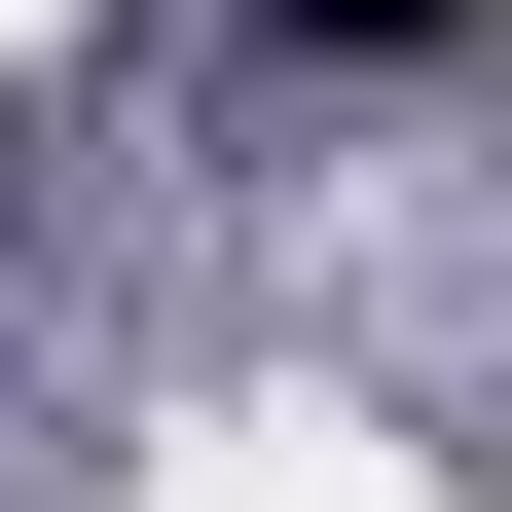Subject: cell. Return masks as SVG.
<instances>
[{"instance_id":"6da1fadb","label":"cell","mask_w":512,"mask_h":512,"mask_svg":"<svg viewBox=\"0 0 512 512\" xmlns=\"http://www.w3.org/2000/svg\"><path fill=\"white\" fill-rule=\"evenodd\" d=\"M293 37H330V74H403V37H476V0H293Z\"/></svg>"}]
</instances>
